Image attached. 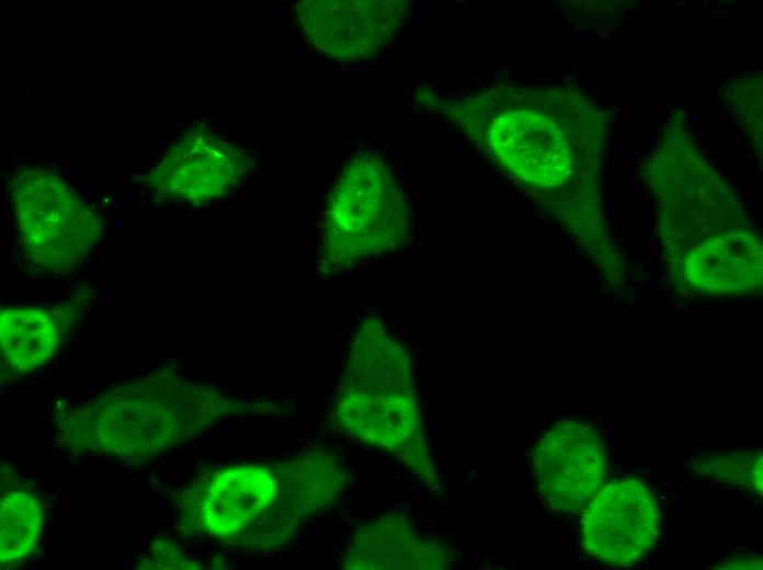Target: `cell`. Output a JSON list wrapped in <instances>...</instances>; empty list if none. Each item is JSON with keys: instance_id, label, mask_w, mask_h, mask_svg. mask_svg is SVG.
I'll list each match as a JSON object with an SVG mask.
<instances>
[{"instance_id": "cell-9", "label": "cell", "mask_w": 763, "mask_h": 570, "mask_svg": "<svg viewBox=\"0 0 763 570\" xmlns=\"http://www.w3.org/2000/svg\"><path fill=\"white\" fill-rule=\"evenodd\" d=\"M535 489L553 511H582L605 483L608 457L603 438L590 423L563 419L550 425L533 447Z\"/></svg>"}, {"instance_id": "cell-4", "label": "cell", "mask_w": 763, "mask_h": 570, "mask_svg": "<svg viewBox=\"0 0 763 570\" xmlns=\"http://www.w3.org/2000/svg\"><path fill=\"white\" fill-rule=\"evenodd\" d=\"M411 232L406 191L375 151L353 153L322 204L317 270L335 275L402 247Z\"/></svg>"}, {"instance_id": "cell-8", "label": "cell", "mask_w": 763, "mask_h": 570, "mask_svg": "<svg viewBox=\"0 0 763 570\" xmlns=\"http://www.w3.org/2000/svg\"><path fill=\"white\" fill-rule=\"evenodd\" d=\"M661 510L650 487L637 477L605 481L582 509L580 542L603 565L627 568L654 549Z\"/></svg>"}, {"instance_id": "cell-10", "label": "cell", "mask_w": 763, "mask_h": 570, "mask_svg": "<svg viewBox=\"0 0 763 570\" xmlns=\"http://www.w3.org/2000/svg\"><path fill=\"white\" fill-rule=\"evenodd\" d=\"M410 4L403 0H309L295 7L305 41L334 61L365 59L399 33Z\"/></svg>"}, {"instance_id": "cell-1", "label": "cell", "mask_w": 763, "mask_h": 570, "mask_svg": "<svg viewBox=\"0 0 763 570\" xmlns=\"http://www.w3.org/2000/svg\"><path fill=\"white\" fill-rule=\"evenodd\" d=\"M351 480L340 453L310 444L265 463L219 468L189 493L192 531L225 546L271 552L338 503Z\"/></svg>"}, {"instance_id": "cell-7", "label": "cell", "mask_w": 763, "mask_h": 570, "mask_svg": "<svg viewBox=\"0 0 763 570\" xmlns=\"http://www.w3.org/2000/svg\"><path fill=\"white\" fill-rule=\"evenodd\" d=\"M251 169L244 149L198 125L176 138L141 181L161 202L203 206L227 198Z\"/></svg>"}, {"instance_id": "cell-12", "label": "cell", "mask_w": 763, "mask_h": 570, "mask_svg": "<svg viewBox=\"0 0 763 570\" xmlns=\"http://www.w3.org/2000/svg\"><path fill=\"white\" fill-rule=\"evenodd\" d=\"M88 301L82 290L56 307L3 308L0 312L2 373L21 377L45 366Z\"/></svg>"}, {"instance_id": "cell-14", "label": "cell", "mask_w": 763, "mask_h": 570, "mask_svg": "<svg viewBox=\"0 0 763 570\" xmlns=\"http://www.w3.org/2000/svg\"><path fill=\"white\" fill-rule=\"evenodd\" d=\"M43 522V508L30 492L15 490L1 497V568L18 566L34 552Z\"/></svg>"}, {"instance_id": "cell-2", "label": "cell", "mask_w": 763, "mask_h": 570, "mask_svg": "<svg viewBox=\"0 0 763 570\" xmlns=\"http://www.w3.org/2000/svg\"><path fill=\"white\" fill-rule=\"evenodd\" d=\"M285 402L246 400L174 369L110 387L59 413L56 436L73 453L144 460L203 434L220 420L275 414Z\"/></svg>"}, {"instance_id": "cell-3", "label": "cell", "mask_w": 763, "mask_h": 570, "mask_svg": "<svg viewBox=\"0 0 763 570\" xmlns=\"http://www.w3.org/2000/svg\"><path fill=\"white\" fill-rule=\"evenodd\" d=\"M343 434L398 458L430 488L437 475L425 438L410 356L376 316L352 337L331 406Z\"/></svg>"}, {"instance_id": "cell-13", "label": "cell", "mask_w": 763, "mask_h": 570, "mask_svg": "<svg viewBox=\"0 0 763 570\" xmlns=\"http://www.w3.org/2000/svg\"><path fill=\"white\" fill-rule=\"evenodd\" d=\"M680 264L688 286L704 294H741L761 283V247L750 230L741 227L693 248Z\"/></svg>"}, {"instance_id": "cell-6", "label": "cell", "mask_w": 763, "mask_h": 570, "mask_svg": "<svg viewBox=\"0 0 763 570\" xmlns=\"http://www.w3.org/2000/svg\"><path fill=\"white\" fill-rule=\"evenodd\" d=\"M553 93L519 92L485 119L483 142L497 163L535 189H555L572 175L580 147V109H565Z\"/></svg>"}, {"instance_id": "cell-11", "label": "cell", "mask_w": 763, "mask_h": 570, "mask_svg": "<svg viewBox=\"0 0 763 570\" xmlns=\"http://www.w3.org/2000/svg\"><path fill=\"white\" fill-rule=\"evenodd\" d=\"M451 549L440 539L419 533L401 512L382 514L361 526L343 554L350 570L443 569Z\"/></svg>"}, {"instance_id": "cell-5", "label": "cell", "mask_w": 763, "mask_h": 570, "mask_svg": "<svg viewBox=\"0 0 763 570\" xmlns=\"http://www.w3.org/2000/svg\"><path fill=\"white\" fill-rule=\"evenodd\" d=\"M11 197L18 242L30 269L42 276L72 274L102 239L100 216L54 169L19 168Z\"/></svg>"}, {"instance_id": "cell-16", "label": "cell", "mask_w": 763, "mask_h": 570, "mask_svg": "<svg viewBox=\"0 0 763 570\" xmlns=\"http://www.w3.org/2000/svg\"><path fill=\"white\" fill-rule=\"evenodd\" d=\"M721 569H762V559L758 556H747V557H734L722 561V563L717 567Z\"/></svg>"}, {"instance_id": "cell-15", "label": "cell", "mask_w": 763, "mask_h": 570, "mask_svg": "<svg viewBox=\"0 0 763 570\" xmlns=\"http://www.w3.org/2000/svg\"><path fill=\"white\" fill-rule=\"evenodd\" d=\"M762 453L761 451H738L710 455L703 458L698 470L704 475L715 476L718 479L750 489L756 494H762Z\"/></svg>"}]
</instances>
